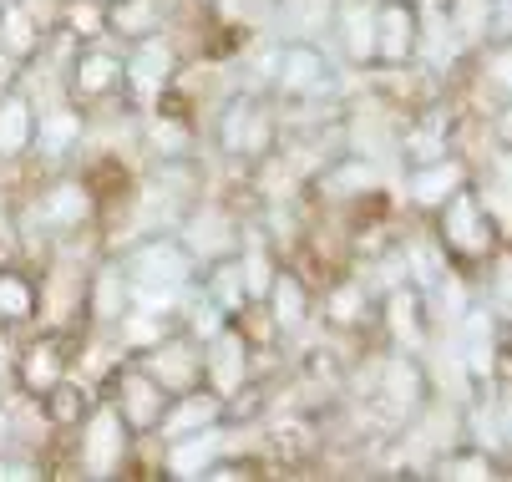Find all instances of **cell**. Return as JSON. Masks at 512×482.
I'll return each instance as SVG.
<instances>
[{
    "label": "cell",
    "instance_id": "484cf974",
    "mask_svg": "<svg viewBox=\"0 0 512 482\" xmlns=\"http://www.w3.org/2000/svg\"><path fill=\"white\" fill-rule=\"evenodd\" d=\"M36 310V290L21 274H0V320H26Z\"/></svg>",
    "mask_w": 512,
    "mask_h": 482
},
{
    "label": "cell",
    "instance_id": "d4e9b609",
    "mask_svg": "<svg viewBox=\"0 0 512 482\" xmlns=\"http://www.w3.org/2000/svg\"><path fill=\"white\" fill-rule=\"evenodd\" d=\"M41 137V148L46 153H66L71 143H77V137H82V117L77 112H71V107H56L51 117H46V127L36 132Z\"/></svg>",
    "mask_w": 512,
    "mask_h": 482
},
{
    "label": "cell",
    "instance_id": "f1b7e54d",
    "mask_svg": "<svg viewBox=\"0 0 512 482\" xmlns=\"http://www.w3.org/2000/svg\"><path fill=\"white\" fill-rule=\"evenodd\" d=\"M244 300H249V290L239 280V264H218V274H213V305L218 310H239Z\"/></svg>",
    "mask_w": 512,
    "mask_h": 482
},
{
    "label": "cell",
    "instance_id": "30bf717a",
    "mask_svg": "<svg viewBox=\"0 0 512 482\" xmlns=\"http://www.w3.org/2000/svg\"><path fill=\"white\" fill-rule=\"evenodd\" d=\"M218 411H224V396L213 391H183V401L173 411H163V437H188V432H203L218 422Z\"/></svg>",
    "mask_w": 512,
    "mask_h": 482
},
{
    "label": "cell",
    "instance_id": "3957f363",
    "mask_svg": "<svg viewBox=\"0 0 512 482\" xmlns=\"http://www.w3.org/2000/svg\"><path fill=\"white\" fill-rule=\"evenodd\" d=\"M203 376H208V391L213 396H239L244 381H249V346H244V335L234 330H218L208 340V356H203Z\"/></svg>",
    "mask_w": 512,
    "mask_h": 482
},
{
    "label": "cell",
    "instance_id": "5bb4252c",
    "mask_svg": "<svg viewBox=\"0 0 512 482\" xmlns=\"http://www.w3.org/2000/svg\"><path fill=\"white\" fill-rule=\"evenodd\" d=\"M183 244H188L193 254H208V259H224V254H229V249L239 244V234H234L229 214H218V209H208V214L188 219V229H183Z\"/></svg>",
    "mask_w": 512,
    "mask_h": 482
},
{
    "label": "cell",
    "instance_id": "ac0fdd59",
    "mask_svg": "<svg viewBox=\"0 0 512 482\" xmlns=\"http://www.w3.org/2000/svg\"><path fill=\"white\" fill-rule=\"evenodd\" d=\"M340 26H345V46L355 61H371L376 56V11L365 6V0H350L340 11Z\"/></svg>",
    "mask_w": 512,
    "mask_h": 482
},
{
    "label": "cell",
    "instance_id": "83f0119b",
    "mask_svg": "<svg viewBox=\"0 0 512 482\" xmlns=\"http://www.w3.org/2000/svg\"><path fill=\"white\" fill-rule=\"evenodd\" d=\"M467 356H472V376H492V330H487V315L467 320Z\"/></svg>",
    "mask_w": 512,
    "mask_h": 482
},
{
    "label": "cell",
    "instance_id": "e0dca14e",
    "mask_svg": "<svg viewBox=\"0 0 512 482\" xmlns=\"http://www.w3.org/2000/svg\"><path fill=\"white\" fill-rule=\"evenodd\" d=\"M122 340L132 351H153L158 340H168V310H153V305H127L122 310Z\"/></svg>",
    "mask_w": 512,
    "mask_h": 482
},
{
    "label": "cell",
    "instance_id": "d6986e66",
    "mask_svg": "<svg viewBox=\"0 0 512 482\" xmlns=\"http://www.w3.org/2000/svg\"><path fill=\"white\" fill-rule=\"evenodd\" d=\"M127 305H132V295H127V274H122L117 264H107V269L97 274V285H92V310H97V320L117 325Z\"/></svg>",
    "mask_w": 512,
    "mask_h": 482
},
{
    "label": "cell",
    "instance_id": "74e56055",
    "mask_svg": "<svg viewBox=\"0 0 512 482\" xmlns=\"http://www.w3.org/2000/svg\"><path fill=\"white\" fill-rule=\"evenodd\" d=\"M330 315H335V320H355V315H360V290L345 285V290L330 300Z\"/></svg>",
    "mask_w": 512,
    "mask_h": 482
},
{
    "label": "cell",
    "instance_id": "9c48e42d",
    "mask_svg": "<svg viewBox=\"0 0 512 482\" xmlns=\"http://www.w3.org/2000/svg\"><path fill=\"white\" fill-rule=\"evenodd\" d=\"M279 87L295 92V97H310V92H325L330 87V66L315 46H284L279 56Z\"/></svg>",
    "mask_w": 512,
    "mask_h": 482
},
{
    "label": "cell",
    "instance_id": "7c38bea8",
    "mask_svg": "<svg viewBox=\"0 0 512 482\" xmlns=\"http://www.w3.org/2000/svg\"><path fill=\"white\" fill-rule=\"evenodd\" d=\"M381 406H386V417H411V411L421 406V371L411 361H386L381 371Z\"/></svg>",
    "mask_w": 512,
    "mask_h": 482
},
{
    "label": "cell",
    "instance_id": "9a60e30c",
    "mask_svg": "<svg viewBox=\"0 0 512 482\" xmlns=\"http://www.w3.org/2000/svg\"><path fill=\"white\" fill-rule=\"evenodd\" d=\"M457 188H462L457 163H431V168H416L411 173V198L421 203V209H442Z\"/></svg>",
    "mask_w": 512,
    "mask_h": 482
},
{
    "label": "cell",
    "instance_id": "4316f807",
    "mask_svg": "<svg viewBox=\"0 0 512 482\" xmlns=\"http://www.w3.org/2000/svg\"><path fill=\"white\" fill-rule=\"evenodd\" d=\"M0 41H6L11 56H31V51H36V26H31V16H26L21 6L0 16Z\"/></svg>",
    "mask_w": 512,
    "mask_h": 482
},
{
    "label": "cell",
    "instance_id": "8d00e7d4",
    "mask_svg": "<svg viewBox=\"0 0 512 482\" xmlns=\"http://www.w3.org/2000/svg\"><path fill=\"white\" fill-rule=\"evenodd\" d=\"M218 330H224V310H218V305L208 300V305L193 315V335H198V340H213Z\"/></svg>",
    "mask_w": 512,
    "mask_h": 482
},
{
    "label": "cell",
    "instance_id": "6da1fadb",
    "mask_svg": "<svg viewBox=\"0 0 512 482\" xmlns=\"http://www.w3.org/2000/svg\"><path fill=\"white\" fill-rule=\"evenodd\" d=\"M442 234H447V249L462 254V259L492 254V219H487V209H482L467 188H457V193L442 203Z\"/></svg>",
    "mask_w": 512,
    "mask_h": 482
},
{
    "label": "cell",
    "instance_id": "f546056e",
    "mask_svg": "<svg viewBox=\"0 0 512 482\" xmlns=\"http://www.w3.org/2000/svg\"><path fill=\"white\" fill-rule=\"evenodd\" d=\"M239 280H244V290H249L254 300H264V290H269V280H274V269H269L264 249H244V259H239Z\"/></svg>",
    "mask_w": 512,
    "mask_h": 482
},
{
    "label": "cell",
    "instance_id": "7a4b0ae2",
    "mask_svg": "<svg viewBox=\"0 0 512 482\" xmlns=\"http://www.w3.org/2000/svg\"><path fill=\"white\" fill-rule=\"evenodd\" d=\"M127 457V422H122V411L117 406H102L87 417V432H82V467L92 477H107L117 472Z\"/></svg>",
    "mask_w": 512,
    "mask_h": 482
},
{
    "label": "cell",
    "instance_id": "836d02e7",
    "mask_svg": "<svg viewBox=\"0 0 512 482\" xmlns=\"http://www.w3.org/2000/svg\"><path fill=\"white\" fill-rule=\"evenodd\" d=\"M46 396H51V406H56V411H51L56 422H77V417H82V396L71 391V386H61V381H56Z\"/></svg>",
    "mask_w": 512,
    "mask_h": 482
},
{
    "label": "cell",
    "instance_id": "52a82bcc",
    "mask_svg": "<svg viewBox=\"0 0 512 482\" xmlns=\"http://www.w3.org/2000/svg\"><path fill=\"white\" fill-rule=\"evenodd\" d=\"M416 11L411 6H381L376 11V56L381 61H391V66H401V61H411L416 56Z\"/></svg>",
    "mask_w": 512,
    "mask_h": 482
},
{
    "label": "cell",
    "instance_id": "ffe728a7",
    "mask_svg": "<svg viewBox=\"0 0 512 482\" xmlns=\"http://www.w3.org/2000/svg\"><path fill=\"white\" fill-rule=\"evenodd\" d=\"M61 351L56 346H31L26 351V361H21V386L31 391V396H46L56 381H61Z\"/></svg>",
    "mask_w": 512,
    "mask_h": 482
},
{
    "label": "cell",
    "instance_id": "e575fe53",
    "mask_svg": "<svg viewBox=\"0 0 512 482\" xmlns=\"http://www.w3.org/2000/svg\"><path fill=\"white\" fill-rule=\"evenodd\" d=\"M153 148L158 153H183L188 148V132L178 122H153Z\"/></svg>",
    "mask_w": 512,
    "mask_h": 482
},
{
    "label": "cell",
    "instance_id": "2e32d148",
    "mask_svg": "<svg viewBox=\"0 0 512 482\" xmlns=\"http://www.w3.org/2000/svg\"><path fill=\"white\" fill-rule=\"evenodd\" d=\"M36 137V122H31V107L26 97H0V158H16L26 143Z\"/></svg>",
    "mask_w": 512,
    "mask_h": 482
},
{
    "label": "cell",
    "instance_id": "cb8c5ba5",
    "mask_svg": "<svg viewBox=\"0 0 512 482\" xmlns=\"http://www.w3.org/2000/svg\"><path fill=\"white\" fill-rule=\"evenodd\" d=\"M158 21H163V11L153 6V0H122V6L112 11V31H122V36H132V41L153 36Z\"/></svg>",
    "mask_w": 512,
    "mask_h": 482
},
{
    "label": "cell",
    "instance_id": "ba28073f",
    "mask_svg": "<svg viewBox=\"0 0 512 482\" xmlns=\"http://www.w3.org/2000/svg\"><path fill=\"white\" fill-rule=\"evenodd\" d=\"M122 77L137 87V97H158L173 77V51L163 41H153V36H142V46L122 61Z\"/></svg>",
    "mask_w": 512,
    "mask_h": 482
},
{
    "label": "cell",
    "instance_id": "1f68e13d",
    "mask_svg": "<svg viewBox=\"0 0 512 482\" xmlns=\"http://www.w3.org/2000/svg\"><path fill=\"white\" fill-rule=\"evenodd\" d=\"M411 269H416L421 285H442V254H436L431 244H416L411 249Z\"/></svg>",
    "mask_w": 512,
    "mask_h": 482
},
{
    "label": "cell",
    "instance_id": "b9f144b4",
    "mask_svg": "<svg viewBox=\"0 0 512 482\" xmlns=\"http://www.w3.org/2000/svg\"><path fill=\"white\" fill-rule=\"evenodd\" d=\"M0 477H31V467H16V462H0Z\"/></svg>",
    "mask_w": 512,
    "mask_h": 482
},
{
    "label": "cell",
    "instance_id": "5b68a950",
    "mask_svg": "<svg viewBox=\"0 0 512 482\" xmlns=\"http://www.w3.org/2000/svg\"><path fill=\"white\" fill-rule=\"evenodd\" d=\"M163 411H168V391H163L148 371H127V376H122V422H127V432L158 427Z\"/></svg>",
    "mask_w": 512,
    "mask_h": 482
},
{
    "label": "cell",
    "instance_id": "7402d4cb",
    "mask_svg": "<svg viewBox=\"0 0 512 482\" xmlns=\"http://www.w3.org/2000/svg\"><path fill=\"white\" fill-rule=\"evenodd\" d=\"M386 320H391V335L401 340V346H421V340H426V330H421V300H416V290H396V295L386 300Z\"/></svg>",
    "mask_w": 512,
    "mask_h": 482
},
{
    "label": "cell",
    "instance_id": "44dd1931",
    "mask_svg": "<svg viewBox=\"0 0 512 482\" xmlns=\"http://www.w3.org/2000/svg\"><path fill=\"white\" fill-rule=\"evenodd\" d=\"M77 87H82L87 97H102V92L122 87V61L107 56V51H87V56L77 61Z\"/></svg>",
    "mask_w": 512,
    "mask_h": 482
},
{
    "label": "cell",
    "instance_id": "f35d334b",
    "mask_svg": "<svg viewBox=\"0 0 512 482\" xmlns=\"http://www.w3.org/2000/svg\"><path fill=\"white\" fill-rule=\"evenodd\" d=\"M71 26H77L82 36H97L107 21H102V11H97V6H71Z\"/></svg>",
    "mask_w": 512,
    "mask_h": 482
},
{
    "label": "cell",
    "instance_id": "4fadbf2b",
    "mask_svg": "<svg viewBox=\"0 0 512 482\" xmlns=\"http://www.w3.org/2000/svg\"><path fill=\"white\" fill-rule=\"evenodd\" d=\"M87 214H92V193L82 183H51L41 198V219L56 229H77V224H87Z\"/></svg>",
    "mask_w": 512,
    "mask_h": 482
},
{
    "label": "cell",
    "instance_id": "603a6c76",
    "mask_svg": "<svg viewBox=\"0 0 512 482\" xmlns=\"http://www.w3.org/2000/svg\"><path fill=\"white\" fill-rule=\"evenodd\" d=\"M264 295H269V305H274V320H279V325H289V330H295V325L310 315L305 285H300V280H289V274H274Z\"/></svg>",
    "mask_w": 512,
    "mask_h": 482
},
{
    "label": "cell",
    "instance_id": "4dcf8cb0",
    "mask_svg": "<svg viewBox=\"0 0 512 482\" xmlns=\"http://www.w3.org/2000/svg\"><path fill=\"white\" fill-rule=\"evenodd\" d=\"M452 31L457 36H467V41H477L482 36V26H487V0H452Z\"/></svg>",
    "mask_w": 512,
    "mask_h": 482
},
{
    "label": "cell",
    "instance_id": "60d3db41",
    "mask_svg": "<svg viewBox=\"0 0 512 482\" xmlns=\"http://www.w3.org/2000/svg\"><path fill=\"white\" fill-rule=\"evenodd\" d=\"M11 72H16V56L0 46V82H11Z\"/></svg>",
    "mask_w": 512,
    "mask_h": 482
},
{
    "label": "cell",
    "instance_id": "8fae6325",
    "mask_svg": "<svg viewBox=\"0 0 512 482\" xmlns=\"http://www.w3.org/2000/svg\"><path fill=\"white\" fill-rule=\"evenodd\" d=\"M178 447L168 452V472L173 477H203L213 462H218V452H224V437H218L213 427H203V432H188V437H173Z\"/></svg>",
    "mask_w": 512,
    "mask_h": 482
},
{
    "label": "cell",
    "instance_id": "8992f818",
    "mask_svg": "<svg viewBox=\"0 0 512 482\" xmlns=\"http://www.w3.org/2000/svg\"><path fill=\"white\" fill-rule=\"evenodd\" d=\"M148 376L163 391H193V381L203 376V356L188 346V340H158L153 361H148Z\"/></svg>",
    "mask_w": 512,
    "mask_h": 482
},
{
    "label": "cell",
    "instance_id": "277c9868",
    "mask_svg": "<svg viewBox=\"0 0 512 482\" xmlns=\"http://www.w3.org/2000/svg\"><path fill=\"white\" fill-rule=\"evenodd\" d=\"M218 137H224V148L239 153V158H259L269 143H274V122L259 102L239 97L229 112H224V127H218Z\"/></svg>",
    "mask_w": 512,
    "mask_h": 482
},
{
    "label": "cell",
    "instance_id": "ab89813d",
    "mask_svg": "<svg viewBox=\"0 0 512 482\" xmlns=\"http://www.w3.org/2000/svg\"><path fill=\"white\" fill-rule=\"evenodd\" d=\"M11 366H16V356H11V340H6V335H0V381H6V376H11Z\"/></svg>",
    "mask_w": 512,
    "mask_h": 482
},
{
    "label": "cell",
    "instance_id": "d590c367",
    "mask_svg": "<svg viewBox=\"0 0 512 482\" xmlns=\"http://www.w3.org/2000/svg\"><path fill=\"white\" fill-rule=\"evenodd\" d=\"M477 432H482V447L492 452H507V417H502V406H497V417H477Z\"/></svg>",
    "mask_w": 512,
    "mask_h": 482
},
{
    "label": "cell",
    "instance_id": "d6a6232c",
    "mask_svg": "<svg viewBox=\"0 0 512 482\" xmlns=\"http://www.w3.org/2000/svg\"><path fill=\"white\" fill-rule=\"evenodd\" d=\"M442 477H492V457H447L442 467H436Z\"/></svg>",
    "mask_w": 512,
    "mask_h": 482
}]
</instances>
